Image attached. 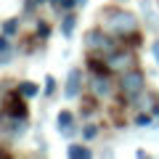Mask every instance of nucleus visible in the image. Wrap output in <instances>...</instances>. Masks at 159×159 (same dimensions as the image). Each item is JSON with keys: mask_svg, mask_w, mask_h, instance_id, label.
Segmentation results:
<instances>
[{"mask_svg": "<svg viewBox=\"0 0 159 159\" xmlns=\"http://www.w3.org/2000/svg\"><path fill=\"white\" fill-rule=\"evenodd\" d=\"M101 27L106 29L111 37H127V34L138 32V16L133 11H127V8H103L101 11Z\"/></svg>", "mask_w": 159, "mask_h": 159, "instance_id": "f257e3e1", "label": "nucleus"}, {"mask_svg": "<svg viewBox=\"0 0 159 159\" xmlns=\"http://www.w3.org/2000/svg\"><path fill=\"white\" fill-rule=\"evenodd\" d=\"M117 88H119V93H122L127 101H135V98L146 90V74L138 66H130V69H125V72H119Z\"/></svg>", "mask_w": 159, "mask_h": 159, "instance_id": "f03ea898", "label": "nucleus"}, {"mask_svg": "<svg viewBox=\"0 0 159 159\" xmlns=\"http://www.w3.org/2000/svg\"><path fill=\"white\" fill-rule=\"evenodd\" d=\"M82 45H85V51H88V53H93V56H98V53L109 56L114 48H119V45H117V40H114V37H111V34H109L103 27L88 29L85 37H82Z\"/></svg>", "mask_w": 159, "mask_h": 159, "instance_id": "7ed1b4c3", "label": "nucleus"}, {"mask_svg": "<svg viewBox=\"0 0 159 159\" xmlns=\"http://www.w3.org/2000/svg\"><path fill=\"white\" fill-rule=\"evenodd\" d=\"M29 127V117H19V114H8L3 111L0 114V135L8 138V141H16L27 133Z\"/></svg>", "mask_w": 159, "mask_h": 159, "instance_id": "20e7f679", "label": "nucleus"}, {"mask_svg": "<svg viewBox=\"0 0 159 159\" xmlns=\"http://www.w3.org/2000/svg\"><path fill=\"white\" fill-rule=\"evenodd\" d=\"M135 53H133V48H127V45H122V48H114L111 53L106 56V64H109V69H111V74L114 72H125V69H130V66H135Z\"/></svg>", "mask_w": 159, "mask_h": 159, "instance_id": "39448f33", "label": "nucleus"}, {"mask_svg": "<svg viewBox=\"0 0 159 159\" xmlns=\"http://www.w3.org/2000/svg\"><path fill=\"white\" fill-rule=\"evenodd\" d=\"M90 93L96 98H109L114 90V82H111V72H90Z\"/></svg>", "mask_w": 159, "mask_h": 159, "instance_id": "423d86ee", "label": "nucleus"}, {"mask_svg": "<svg viewBox=\"0 0 159 159\" xmlns=\"http://www.w3.org/2000/svg\"><path fill=\"white\" fill-rule=\"evenodd\" d=\"M82 85H85V74H82V69H80V66L69 69L66 85H64V98H66V101L80 98V96H82Z\"/></svg>", "mask_w": 159, "mask_h": 159, "instance_id": "0eeeda50", "label": "nucleus"}, {"mask_svg": "<svg viewBox=\"0 0 159 159\" xmlns=\"http://www.w3.org/2000/svg\"><path fill=\"white\" fill-rule=\"evenodd\" d=\"M66 157L69 159H90L93 157V148L85 146V143H69V146H66Z\"/></svg>", "mask_w": 159, "mask_h": 159, "instance_id": "6e6552de", "label": "nucleus"}, {"mask_svg": "<svg viewBox=\"0 0 159 159\" xmlns=\"http://www.w3.org/2000/svg\"><path fill=\"white\" fill-rule=\"evenodd\" d=\"M16 90L21 93V96L27 98V101H29V98H37L40 93H43V90H40V85H37V82H29V80H24V82H19V85H16Z\"/></svg>", "mask_w": 159, "mask_h": 159, "instance_id": "1a4fd4ad", "label": "nucleus"}, {"mask_svg": "<svg viewBox=\"0 0 159 159\" xmlns=\"http://www.w3.org/2000/svg\"><path fill=\"white\" fill-rule=\"evenodd\" d=\"M74 29H77V16H74V11H66V16L61 19V34L69 40L74 34Z\"/></svg>", "mask_w": 159, "mask_h": 159, "instance_id": "9d476101", "label": "nucleus"}, {"mask_svg": "<svg viewBox=\"0 0 159 159\" xmlns=\"http://www.w3.org/2000/svg\"><path fill=\"white\" fill-rule=\"evenodd\" d=\"M141 8H143V13H146V19H148V27L159 29V16L151 11V3H148V0H141Z\"/></svg>", "mask_w": 159, "mask_h": 159, "instance_id": "9b49d317", "label": "nucleus"}, {"mask_svg": "<svg viewBox=\"0 0 159 159\" xmlns=\"http://www.w3.org/2000/svg\"><path fill=\"white\" fill-rule=\"evenodd\" d=\"M56 125H58V130H61V127L74 125V114H72V109H61V111H58V117H56Z\"/></svg>", "mask_w": 159, "mask_h": 159, "instance_id": "f8f14e48", "label": "nucleus"}, {"mask_svg": "<svg viewBox=\"0 0 159 159\" xmlns=\"http://www.w3.org/2000/svg\"><path fill=\"white\" fill-rule=\"evenodd\" d=\"M133 122H135V127H151L154 125V114L148 111V114H135V119H133Z\"/></svg>", "mask_w": 159, "mask_h": 159, "instance_id": "ddd939ff", "label": "nucleus"}, {"mask_svg": "<svg viewBox=\"0 0 159 159\" xmlns=\"http://www.w3.org/2000/svg\"><path fill=\"white\" fill-rule=\"evenodd\" d=\"M56 88H58L56 77H53V74H48V77H45V88H43V93H45L48 98H53V96H56Z\"/></svg>", "mask_w": 159, "mask_h": 159, "instance_id": "4468645a", "label": "nucleus"}, {"mask_svg": "<svg viewBox=\"0 0 159 159\" xmlns=\"http://www.w3.org/2000/svg\"><path fill=\"white\" fill-rule=\"evenodd\" d=\"M93 138H98V125L88 122V125L82 127V141H93Z\"/></svg>", "mask_w": 159, "mask_h": 159, "instance_id": "2eb2a0df", "label": "nucleus"}, {"mask_svg": "<svg viewBox=\"0 0 159 159\" xmlns=\"http://www.w3.org/2000/svg\"><path fill=\"white\" fill-rule=\"evenodd\" d=\"M3 32H6L8 37H16V32H19V19H8V21L3 24Z\"/></svg>", "mask_w": 159, "mask_h": 159, "instance_id": "dca6fc26", "label": "nucleus"}, {"mask_svg": "<svg viewBox=\"0 0 159 159\" xmlns=\"http://www.w3.org/2000/svg\"><path fill=\"white\" fill-rule=\"evenodd\" d=\"M45 37H51V24L37 21V40H45Z\"/></svg>", "mask_w": 159, "mask_h": 159, "instance_id": "f3484780", "label": "nucleus"}, {"mask_svg": "<svg viewBox=\"0 0 159 159\" xmlns=\"http://www.w3.org/2000/svg\"><path fill=\"white\" fill-rule=\"evenodd\" d=\"M56 8H58V11H74V8H80V3H77V0H58Z\"/></svg>", "mask_w": 159, "mask_h": 159, "instance_id": "a211bd4d", "label": "nucleus"}, {"mask_svg": "<svg viewBox=\"0 0 159 159\" xmlns=\"http://www.w3.org/2000/svg\"><path fill=\"white\" fill-rule=\"evenodd\" d=\"M11 58H13V51H11V48H8V51H3V53H0V66L11 64Z\"/></svg>", "mask_w": 159, "mask_h": 159, "instance_id": "6ab92c4d", "label": "nucleus"}, {"mask_svg": "<svg viewBox=\"0 0 159 159\" xmlns=\"http://www.w3.org/2000/svg\"><path fill=\"white\" fill-rule=\"evenodd\" d=\"M8 48H11V37H8V34L3 32V34H0V53H3V51H8Z\"/></svg>", "mask_w": 159, "mask_h": 159, "instance_id": "aec40b11", "label": "nucleus"}, {"mask_svg": "<svg viewBox=\"0 0 159 159\" xmlns=\"http://www.w3.org/2000/svg\"><path fill=\"white\" fill-rule=\"evenodd\" d=\"M151 56H154V61L159 64V40H154V43H151Z\"/></svg>", "mask_w": 159, "mask_h": 159, "instance_id": "412c9836", "label": "nucleus"}, {"mask_svg": "<svg viewBox=\"0 0 159 159\" xmlns=\"http://www.w3.org/2000/svg\"><path fill=\"white\" fill-rule=\"evenodd\" d=\"M148 111H151L154 117H159V101H157V98H154V101H151V109H148Z\"/></svg>", "mask_w": 159, "mask_h": 159, "instance_id": "4be33fe9", "label": "nucleus"}, {"mask_svg": "<svg viewBox=\"0 0 159 159\" xmlns=\"http://www.w3.org/2000/svg\"><path fill=\"white\" fill-rule=\"evenodd\" d=\"M77 3H80V6H85V3H88V0H77Z\"/></svg>", "mask_w": 159, "mask_h": 159, "instance_id": "5701e85b", "label": "nucleus"}, {"mask_svg": "<svg viewBox=\"0 0 159 159\" xmlns=\"http://www.w3.org/2000/svg\"><path fill=\"white\" fill-rule=\"evenodd\" d=\"M48 3H51V6H56V3H58V0H48Z\"/></svg>", "mask_w": 159, "mask_h": 159, "instance_id": "b1692460", "label": "nucleus"}, {"mask_svg": "<svg viewBox=\"0 0 159 159\" xmlns=\"http://www.w3.org/2000/svg\"><path fill=\"white\" fill-rule=\"evenodd\" d=\"M154 125H157V127H159V119H157V122H154Z\"/></svg>", "mask_w": 159, "mask_h": 159, "instance_id": "393cba45", "label": "nucleus"}, {"mask_svg": "<svg viewBox=\"0 0 159 159\" xmlns=\"http://www.w3.org/2000/svg\"><path fill=\"white\" fill-rule=\"evenodd\" d=\"M157 6H159V0H157Z\"/></svg>", "mask_w": 159, "mask_h": 159, "instance_id": "a878e982", "label": "nucleus"}]
</instances>
